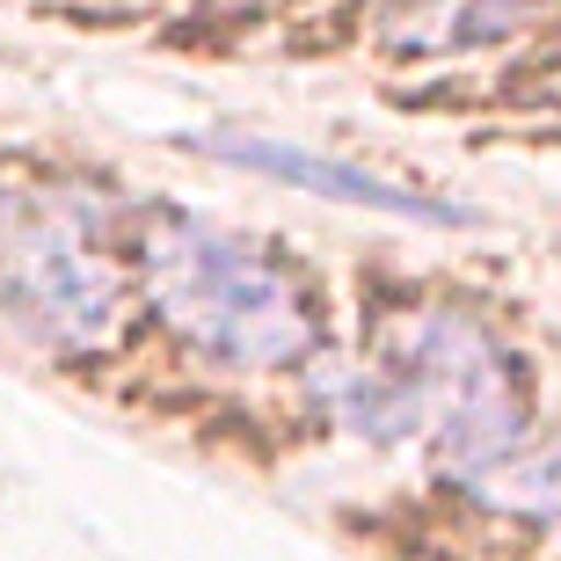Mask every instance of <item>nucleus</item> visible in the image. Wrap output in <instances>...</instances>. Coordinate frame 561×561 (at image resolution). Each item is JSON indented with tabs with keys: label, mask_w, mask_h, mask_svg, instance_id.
I'll return each instance as SVG.
<instances>
[{
	"label": "nucleus",
	"mask_w": 561,
	"mask_h": 561,
	"mask_svg": "<svg viewBox=\"0 0 561 561\" xmlns=\"http://www.w3.org/2000/svg\"><path fill=\"white\" fill-rule=\"evenodd\" d=\"M139 299L227 373H299L329 343V307L291 255L190 211H146L131 233Z\"/></svg>",
	"instance_id": "nucleus-1"
},
{
	"label": "nucleus",
	"mask_w": 561,
	"mask_h": 561,
	"mask_svg": "<svg viewBox=\"0 0 561 561\" xmlns=\"http://www.w3.org/2000/svg\"><path fill=\"white\" fill-rule=\"evenodd\" d=\"M343 409L379 445H431L445 459L496 467L525 445V365L467 313H387L357 357Z\"/></svg>",
	"instance_id": "nucleus-2"
},
{
	"label": "nucleus",
	"mask_w": 561,
	"mask_h": 561,
	"mask_svg": "<svg viewBox=\"0 0 561 561\" xmlns=\"http://www.w3.org/2000/svg\"><path fill=\"white\" fill-rule=\"evenodd\" d=\"M0 285H8V307L22 313V329L51 335L66 351L103 343L131 299L125 271L103 255V241L59 211H30V219L0 227Z\"/></svg>",
	"instance_id": "nucleus-3"
},
{
	"label": "nucleus",
	"mask_w": 561,
	"mask_h": 561,
	"mask_svg": "<svg viewBox=\"0 0 561 561\" xmlns=\"http://www.w3.org/2000/svg\"><path fill=\"white\" fill-rule=\"evenodd\" d=\"M233 161H249V168H277V175H291V183H313V190H329V197H351V205H387L401 211V219H459L453 205H431V197H416V190H394V183H379V175H365V168H335L321 161V153H291V146H227Z\"/></svg>",
	"instance_id": "nucleus-4"
},
{
	"label": "nucleus",
	"mask_w": 561,
	"mask_h": 561,
	"mask_svg": "<svg viewBox=\"0 0 561 561\" xmlns=\"http://www.w3.org/2000/svg\"><path fill=\"white\" fill-rule=\"evenodd\" d=\"M533 8H547V0H467V8H459V22H467L459 37H481V30H511V22H525Z\"/></svg>",
	"instance_id": "nucleus-5"
},
{
	"label": "nucleus",
	"mask_w": 561,
	"mask_h": 561,
	"mask_svg": "<svg viewBox=\"0 0 561 561\" xmlns=\"http://www.w3.org/2000/svg\"><path fill=\"white\" fill-rule=\"evenodd\" d=\"M233 8H277V0H233ZM285 8H291V0H285Z\"/></svg>",
	"instance_id": "nucleus-6"
}]
</instances>
